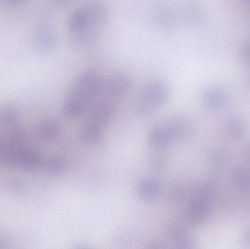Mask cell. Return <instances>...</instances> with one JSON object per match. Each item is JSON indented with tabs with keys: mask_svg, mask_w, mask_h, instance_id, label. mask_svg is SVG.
<instances>
[{
	"mask_svg": "<svg viewBox=\"0 0 250 249\" xmlns=\"http://www.w3.org/2000/svg\"><path fill=\"white\" fill-rule=\"evenodd\" d=\"M170 96V88L166 83L160 80L149 82L144 86L137 102V110L143 115H146L154 108L166 103Z\"/></svg>",
	"mask_w": 250,
	"mask_h": 249,
	"instance_id": "cell-1",
	"label": "cell"
},
{
	"mask_svg": "<svg viewBox=\"0 0 250 249\" xmlns=\"http://www.w3.org/2000/svg\"><path fill=\"white\" fill-rule=\"evenodd\" d=\"M105 86L101 75L92 70L83 72L76 79L72 88L71 95L86 100L94 97Z\"/></svg>",
	"mask_w": 250,
	"mask_h": 249,
	"instance_id": "cell-2",
	"label": "cell"
},
{
	"mask_svg": "<svg viewBox=\"0 0 250 249\" xmlns=\"http://www.w3.org/2000/svg\"><path fill=\"white\" fill-rule=\"evenodd\" d=\"M171 132L175 141L185 140L190 137L195 132V123L190 117L177 115L166 121Z\"/></svg>",
	"mask_w": 250,
	"mask_h": 249,
	"instance_id": "cell-3",
	"label": "cell"
},
{
	"mask_svg": "<svg viewBox=\"0 0 250 249\" xmlns=\"http://www.w3.org/2000/svg\"><path fill=\"white\" fill-rule=\"evenodd\" d=\"M148 143L151 147L163 149L175 142L166 121L154 125L148 134Z\"/></svg>",
	"mask_w": 250,
	"mask_h": 249,
	"instance_id": "cell-4",
	"label": "cell"
},
{
	"mask_svg": "<svg viewBox=\"0 0 250 249\" xmlns=\"http://www.w3.org/2000/svg\"><path fill=\"white\" fill-rule=\"evenodd\" d=\"M202 103L211 111H218L226 106L228 95L226 91L218 86L207 88L202 94Z\"/></svg>",
	"mask_w": 250,
	"mask_h": 249,
	"instance_id": "cell-5",
	"label": "cell"
},
{
	"mask_svg": "<svg viewBox=\"0 0 250 249\" xmlns=\"http://www.w3.org/2000/svg\"><path fill=\"white\" fill-rule=\"evenodd\" d=\"M116 111L112 104L108 102H100L92 108L89 114V122L105 127L115 115Z\"/></svg>",
	"mask_w": 250,
	"mask_h": 249,
	"instance_id": "cell-6",
	"label": "cell"
},
{
	"mask_svg": "<svg viewBox=\"0 0 250 249\" xmlns=\"http://www.w3.org/2000/svg\"><path fill=\"white\" fill-rule=\"evenodd\" d=\"M87 13L89 26L97 29L104 26L109 19V10L101 2H91L85 7Z\"/></svg>",
	"mask_w": 250,
	"mask_h": 249,
	"instance_id": "cell-7",
	"label": "cell"
},
{
	"mask_svg": "<svg viewBox=\"0 0 250 249\" xmlns=\"http://www.w3.org/2000/svg\"><path fill=\"white\" fill-rule=\"evenodd\" d=\"M132 84L130 77L125 73H113L107 80L108 93L114 96H120L127 93Z\"/></svg>",
	"mask_w": 250,
	"mask_h": 249,
	"instance_id": "cell-8",
	"label": "cell"
},
{
	"mask_svg": "<svg viewBox=\"0 0 250 249\" xmlns=\"http://www.w3.org/2000/svg\"><path fill=\"white\" fill-rule=\"evenodd\" d=\"M86 105L84 99L70 94L62 104V112L67 119L74 120L81 118L86 112Z\"/></svg>",
	"mask_w": 250,
	"mask_h": 249,
	"instance_id": "cell-9",
	"label": "cell"
},
{
	"mask_svg": "<svg viewBox=\"0 0 250 249\" xmlns=\"http://www.w3.org/2000/svg\"><path fill=\"white\" fill-rule=\"evenodd\" d=\"M60 134L61 127L54 120H43L38 123L35 127V134L42 141H54L60 137Z\"/></svg>",
	"mask_w": 250,
	"mask_h": 249,
	"instance_id": "cell-10",
	"label": "cell"
},
{
	"mask_svg": "<svg viewBox=\"0 0 250 249\" xmlns=\"http://www.w3.org/2000/svg\"><path fill=\"white\" fill-rule=\"evenodd\" d=\"M208 213V204L207 196L201 194L189 206L188 216L189 220L195 224H201L205 220Z\"/></svg>",
	"mask_w": 250,
	"mask_h": 249,
	"instance_id": "cell-11",
	"label": "cell"
},
{
	"mask_svg": "<svg viewBox=\"0 0 250 249\" xmlns=\"http://www.w3.org/2000/svg\"><path fill=\"white\" fill-rule=\"evenodd\" d=\"M104 136V127L88 121L81 128L79 137L85 144H97Z\"/></svg>",
	"mask_w": 250,
	"mask_h": 249,
	"instance_id": "cell-12",
	"label": "cell"
},
{
	"mask_svg": "<svg viewBox=\"0 0 250 249\" xmlns=\"http://www.w3.org/2000/svg\"><path fill=\"white\" fill-rule=\"evenodd\" d=\"M34 43L42 51H51L57 43L55 35L47 26H41L34 35Z\"/></svg>",
	"mask_w": 250,
	"mask_h": 249,
	"instance_id": "cell-13",
	"label": "cell"
},
{
	"mask_svg": "<svg viewBox=\"0 0 250 249\" xmlns=\"http://www.w3.org/2000/svg\"><path fill=\"white\" fill-rule=\"evenodd\" d=\"M42 156L39 151L25 146L21 153L19 167L26 171H34L41 165Z\"/></svg>",
	"mask_w": 250,
	"mask_h": 249,
	"instance_id": "cell-14",
	"label": "cell"
},
{
	"mask_svg": "<svg viewBox=\"0 0 250 249\" xmlns=\"http://www.w3.org/2000/svg\"><path fill=\"white\" fill-rule=\"evenodd\" d=\"M224 129L228 137L233 140H239L246 134L248 126L241 117L232 116L226 121Z\"/></svg>",
	"mask_w": 250,
	"mask_h": 249,
	"instance_id": "cell-15",
	"label": "cell"
},
{
	"mask_svg": "<svg viewBox=\"0 0 250 249\" xmlns=\"http://www.w3.org/2000/svg\"><path fill=\"white\" fill-rule=\"evenodd\" d=\"M19 110L16 105L7 103L0 108V124L10 128L19 124Z\"/></svg>",
	"mask_w": 250,
	"mask_h": 249,
	"instance_id": "cell-16",
	"label": "cell"
},
{
	"mask_svg": "<svg viewBox=\"0 0 250 249\" xmlns=\"http://www.w3.org/2000/svg\"><path fill=\"white\" fill-rule=\"evenodd\" d=\"M68 26L74 33L89 27V20L85 8L76 9L73 11L69 17Z\"/></svg>",
	"mask_w": 250,
	"mask_h": 249,
	"instance_id": "cell-17",
	"label": "cell"
},
{
	"mask_svg": "<svg viewBox=\"0 0 250 249\" xmlns=\"http://www.w3.org/2000/svg\"><path fill=\"white\" fill-rule=\"evenodd\" d=\"M153 20L159 27L169 28L176 23V17L171 9L162 7L154 12Z\"/></svg>",
	"mask_w": 250,
	"mask_h": 249,
	"instance_id": "cell-18",
	"label": "cell"
},
{
	"mask_svg": "<svg viewBox=\"0 0 250 249\" xmlns=\"http://www.w3.org/2000/svg\"><path fill=\"white\" fill-rule=\"evenodd\" d=\"M138 192L140 197L144 200H155L160 193V186L154 180H144L138 187Z\"/></svg>",
	"mask_w": 250,
	"mask_h": 249,
	"instance_id": "cell-19",
	"label": "cell"
},
{
	"mask_svg": "<svg viewBox=\"0 0 250 249\" xmlns=\"http://www.w3.org/2000/svg\"><path fill=\"white\" fill-rule=\"evenodd\" d=\"M232 180L242 191H250V167H239L233 171Z\"/></svg>",
	"mask_w": 250,
	"mask_h": 249,
	"instance_id": "cell-20",
	"label": "cell"
},
{
	"mask_svg": "<svg viewBox=\"0 0 250 249\" xmlns=\"http://www.w3.org/2000/svg\"><path fill=\"white\" fill-rule=\"evenodd\" d=\"M205 12L202 7L196 4H189L183 11V19L185 21L192 24L201 23L205 19Z\"/></svg>",
	"mask_w": 250,
	"mask_h": 249,
	"instance_id": "cell-21",
	"label": "cell"
},
{
	"mask_svg": "<svg viewBox=\"0 0 250 249\" xmlns=\"http://www.w3.org/2000/svg\"><path fill=\"white\" fill-rule=\"evenodd\" d=\"M229 159V155L226 149L223 147H217L211 151L210 160L214 168L221 170L225 168Z\"/></svg>",
	"mask_w": 250,
	"mask_h": 249,
	"instance_id": "cell-22",
	"label": "cell"
},
{
	"mask_svg": "<svg viewBox=\"0 0 250 249\" xmlns=\"http://www.w3.org/2000/svg\"><path fill=\"white\" fill-rule=\"evenodd\" d=\"M65 168L64 159L59 156H51L46 159L45 168L47 172L53 175H57L62 172Z\"/></svg>",
	"mask_w": 250,
	"mask_h": 249,
	"instance_id": "cell-23",
	"label": "cell"
},
{
	"mask_svg": "<svg viewBox=\"0 0 250 249\" xmlns=\"http://www.w3.org/2000/svg\"><path fill=\"white\" fill-rule=\"evenodd\" d=\"M239 58L241 62L250 67V38L242 42L239 50Z\"/></svg>",
	"mask_w": 250,
	"mask_h": 249,
	"instance_id": "cell-24",
	"label": "cell"
},
{
	"mask_svg": "<svg viewBox=\"0 0 250 249\" xmlns=\"http://www.w3.org/2000/svg\"><path fill=\"white\" fill-rule=\"evenodd\" d=\"M7 184H8L10 188L14 190V191H21V190H23V183L19 181V180L16 179H16L11 178V179L8 181Z\"/></svg>",
	"mask_w": 250,
	"mask_h": 249,
	"instance_id": "cell-25",
	"label": "cell"
},
{
	"mask_svg": "<svg viewBox=\"0 0 250 249\" xmlns=\"http://www.w3.org/2000/svg\"><path fill=\"white\" fill-rule=\"evenodd\" d=\"M241 244L243 248L250 249V230L245 231L241 237Z\"/></svg>",
	"mask_w": 250,
	"mask_h": 249,
	"instance_id": "cell-26",
	"label": "cell"
},
{
	"mask_svg": "<svg viewBox=\"0 0 250 249\" xmlns=\"http://www.w3.org/2000/svg\"><path fill=\"white\" fill-rule=\"evenodd\" d=\"M244 159L250 165V142L245 145L242 150Z\"/></svg>",
	"mask_w": 250,
	"mask_h": 249,
	"instance_id": "cell-27",
	"label": "cell"
},
{
	"mask_svg": "<svg viewBox=\"0 0 250 249\" xmlns=\"http://www.w3.org/2000/svg\"><path fill=\"white\" fill-rule=\"evenodd\" d=\"M4 3L7 5L11 6V7H16V6L21 4L22 1H19V0H7V1H4Z\"/></svg>",
	"mask_w": 250,
	"mask_h": 249,
	"instance_id": "cell-28",
	"label": "cell"
},
{
	"mask_svg": "<svg viewBox=\"0 0 250 249\" xmlns=\"http://www.w3.org/2000/svg\"><path fill=\"white\" fill-rule=\"evenodd\" d=\"M179 249H197L196 247L192 243L186 242Z\"/></svg>",
	"mask_w": 250,
	"mask_h": 249,
	"instance_id": "cell-29",
	"label": "cell"
},
{
	"mask_svg": "<svg viewBox=\"0 0 250 249\" xmlns=\"http://www.w3.org/2000/svg\"><path fill=\"white\" fill-rule=\"evenodd\" d=\"M246 7H248V10L250 11V0H248V1H244Z\"/></svg>",
	"mask_w": 250,
	"mask_h": 249,
	"instance_id": "cell-30",
	"label": "cell"
},
{
	"mask_svg": "<svg viewBox=\"0 0 250 249\" xmlns=\"http://www.w3.org/2000/svg\"><path fill=\"white\" fill-rule=\"evenodd\" d=\"M90 249L85 248V247H83V248H79V249Z\"/></svg>",
	"mask_w": 250,
	"mask_h": 249,
	"instance_id": "cell-31",
	"label": "cell"
},
{
	"mask_svg": "<svg viewBox=\"0 0 250 249\" xmlns=\"http://www.w3.org/2000/svg\"><path fill=\"white\" fill-rule=\"evenodd\" d=\"M249 82H250V76H249Z\"/></svg>",
	"mask_w": 250,
	"mask_h": 249,
	"instance_id": "cell-32",
	"label": "cell"
}]
</instances>
